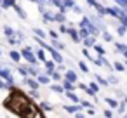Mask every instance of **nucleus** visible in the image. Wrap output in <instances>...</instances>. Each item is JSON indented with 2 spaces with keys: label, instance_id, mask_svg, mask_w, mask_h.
Masks as SVG:
<instances>
[{
  "label": "nucleus",
  "instance_id": "1",
  "mask_svg": "<svg viewBox=\"0 0 127 118\" xmlns=\"http://www.w3.org/2000/svg\"><path fill=\"white\" fill-rule=\"evenodd\" d=\"M4 104H5V108H9L21 118H45L42 115V111L30 101V97L26 94H23L21 90H12L9 99Z\"/></svg>",
  "mask_w": 127,
  "mask_h": 118
},
{
  "label": "nucleus",
  "instance_id": "2",
  "mask_svg": "<svg viewBox=\"0 0 127 118\" xmlns=\"http://www.w3.org/2000/svg\"><path fill=\"white\" fill-rule=\"evenodd\" d=\"M80 28L87 30V33H89L91 37H96V35L99 33V28H97L89 18H82V21H80Z\"/></svg>",
  "mask_w": 127,
  "mask_h": 118
},
{
  "label": "nucleus",
  "instance_id": "3",
  "mask_svg": "<svg viewBox=\"0 0 127 118\" xmlns=\"http://www.w3.org/2000/svg\"><path fill=\"white\" fill-rule=\"evenodd\" d=\"M21 56H23L30 64H33V66L37 64V57H35V54H33V50H32L30 47H25V49L21 50Z\"/></svg>",
  "mask_w": 127,
  "mask_h": 118
},
{
  "label": "nucleus",
  "instance_id": "4",
  "mask_svg": "<svg viewBox=\"0 0 127 118\" xmlns=\"http://www.w3.org/2000/svg\"><path fill=\"white\" fill-rule=\"evenodd\" d=\"M104 12L110 14L111 18H117V19H118L122 14H125V11H122L120 7H104Z\"/></svg>",
  "mask_w": 127,
  "mask_h": 118
},
{
  "label": "nucleus",
  "instance_id": "5",
  "mask_svg": "<svg viewBox=\"0 0 127 118\" xmlns=\"http://www.w3.org/2000/svg\"><path fill=\"white\" fill-rule=\"evenodd\" d=\"M0 76L5 78L9 85H11V83H14V78H12V75H11V71H9L7 68H0Z\"/></svg>",
  "mask_w": 127,
  "mask_h": 118
},
{
  "label": "nucleus",
  "instance_id": "6",
  "mask_svg": "<svg viewBox=\"0 0 127 118\" xmlns=\"http://www.w3.org/2000/svg\"><path fill=\"white\" fill-rule=\"evenodd\" d=\"M47 50L52 54V61H54V63H63V56H61L59 50H56V49H52V47H49Z\"/></svg>",
  "mask_w": 127,
  "mask_h": 118
},
{
  "label": "nucleus",
  "instance_id": "7",
  "mask_svg": "<svg viewBox=\"0 0 127 118\" xmlns=\"http://www.w3.org/2000/svg\"><path fill=\"white\" fill-rule=\"evenodd\" d=\"M25 83H26L30 89H33V90H37V89H38V85H40V83H38L35 78H32V76H26V78H25Z\"/></svg>",
  "mask_w": 127,
  "mask_h": 118
},
{
  "label": "nucleus",
  "instance_id": "8",
  "mask_svg": "<svg viewBox=\"0 0 127 118\" xmlns=\"http://www.w3.org/2000/svg\"><path fill=\"white\" fill-rule=\"evenodd\" d=\"M66 33H68V35L71 37V40H73L75 44H78V42H80V37H78V31H77L75 28H68V31H66Z\"/></svg>",
  "mask_w": 127,
  "mask_h": 118
},
{
  "label": "nucleus",
  "instance_id": "9",
  "mask_svg": "<svg viewBox=\"0 0 127 118\" xmlns=\"http://www.w3.org/2000/svg\"><path fill=\"white\" fill-rule=\"evenodd\" d=\"M64 80H68V82L75 83V82L78 80V76H77V73H75V71H71V70H70V71H66V73H64Z\"/></svg>",
  "mask_w": 127,
  "mask_h": 118
},
{
  "label": "nucleus",
  "instance_id": "10",
  "mask_svg": "<svg viewBox=\"0 0 127 118\" xmlns=\"http://www.w3.org/2000/svg\"><path fill=\"white\" fill-rule=\"evenodd\" d=\"M12 7H14V11L18 12V16H19L21 19H26V12H25V9H23V7H19L18 4H14Z\"/></svg>",
  "mask_w": 127,
  "mask_h": 118
},
{
  "label": "nucleus",
  "instance_id": "11",
  "mask_svg": "<svg viewBox=\"0 0 127 118\" xmlns=\"http://www.w3.org/2000/svg\"><path fill=\"white\" fill-rule=\"evenodd\" d=\"M66 92H73V89H75V83H71V82H68V80H63V85H61Z\"/></svg>",
  "mask_w": 127,
  "mask_h": 118
},
{
  "label": "nucleus",
  "instance_id": "12",
  "mask_svg": "<svg viewBox=\"0 0 127 118\" xmlns=\"http://www.w3.org/2000/svg\"><path fill=\"white\" fill-rule=\"evenodd\" d=\"M54 71V61H45V75L49 76Z\"/></svg>",
  "mask_w": 127,
  "mask_h": 118
},
{
  "label": "nucleus",
  "instance_id": "13",
  "mask_svg": "<svg viewBox=\"0 0 127 118\" xmlns=\"http://www.w3.org/2000/svg\"><path fill=\"white\" fill-rule=\"evenodd\" d=\"M104 101H106V104H108L110 108H115V109L118 108V101H117V99H111V97H104Z\"/></svg>",
  "mask_w": 127,
  "mask_h": 118
},
{
  "label": "nucleus",
  "instance_id": "14",
  "mask_svg": "<svg viewBox=\"0 0 127 118\" xmlns=\"http://www.w3.org/2000/svg\"><path fill=\"white\" fill-rule=\"evenodd\" d=\"M75 0H63V11L66 12V9H73Z\"/></svg>",
  "mask_w": 127,
  "mask_h": 118
},
{
  "label": "nucleus",
  "instance_id": "15",
  "mask_svg": "<svg viewBox=\"0 0 127 118\" xmlns=\"http://www.w3.org/2000/svg\"><path fill=\"white\" fill-rule=\"evenodd\" d=\"M94 42H96V38L91 37V35H89L87 38H84V45H85V47H94Z\"/></svg>",
  "mask_w": 127,
  "mask_h": 118
},
{
  "label": "nucleus",
  "instance_id": "16",
  "mask_svg": "<svg viewBox=\"0 0 127 118\" xmlns=\"http://www.w3.org/2000/svg\"><path fill=\"white\" fill-rule=\"evenodd\" d=\"M35 57H37V61H38V59H40V61H47V57H45V50H44V49H38L37 54H35Z\"/></svg>",
  "mask_w": 127,
  "mask_h": 118
},
{
  "label": "nucleus",
  "instance_id": "17",
  "mask_svg": "<svg viewBox=\"0 0 127 118\" xmlns=\"http://www.w3.org/2000/svg\"><path fill=\"white\" fill-rule=\"evenodd\" d=\"M37 82H38V83H45V85H47V83H51V78H49L47 75H38V76H37Z\"/></svg>",
  "mask_w": 127,
  "mask_h": 118
},
{
  "label": "nucleus",
  "instance_id": "18",
  "mask_svg": "<svg viewBox=\"0 0 127 118\" xmlns=\"http://www.w3.org/2000/svg\"><path fill=\"white\" fill-rule=\"evenodd\" d=\"M66 97H68L71 102H75V104H78V102H80V99L77 97V94H75V92H66Z\"/></svg>",
  "mask_w": 127,
  "mask_h": 118
},
{
  "label": "nucleus",
  "instance_id": "19",
  "mask_svg": "<svg viewBox=\"0 0 127 118\" xmlns=\"http://www.w3.org/2000/svg\"><path fill=\"white\" fill-rule=\"evenodd\" d=\"M54 21H58V23H64L66 21V18H64V12H58V14H54Z\"/></svg>",
  "mask_w": 127,
  "mask_h": 118
},
{
  "label": "nucleus",
  "instance_id": "20",
  "mask_svg": "<svg viewBox=\"0 0 127 118\" xmlns=\"http://www.w3.org/2000/svg\"><path fill=\"white\" fill-rule=\"evenodd\" d=\"M51 47H52V49H56V50H59V52L64 49V45H63L59 40H52V45H51Z\"/></svg>",
  "mask_w": 127,
  "mask_h": 118
},
{
  "label": "nucleus",
  "instance_id": "21",
  "mask_svg": "<svg viewBox=\"0 0 127 118\" xmlns=\"http://www.w3.org/2000/svg\"><path fill=\"white\" fill-rule=\"evenodd\" d=\"M49 78H52L54 82H61V78H63V76H61V73H59V71H56V70H54V71L49 75Z\"/></svg>",
  "mask_w": 127,
  "mask_h": 118
},
{
  "label": "nucleus",
  "instance_id": "22",
  "mask_svg": "<svg viewBox=\"0 0 127 118\" xmlns=\"http://www.w3.org/2000/svg\"><path fill=\"white\" fill-rule=\"evenodd\" d=\"M64 111H68V113H78V111H80V106H77V104H73V106H64Z\"/></svg>",
  "mask_w": 127,
  "mask_h": 118
},
{
  "label": "nucleus",
  "instance_id": "23",
  "mask_svg": "<svg viewBox=\"0 0 127 118\" xmlns=\"http://www.w3.org/2000/svg\"><path fill=\"white\" fill-rule=\"evenodd\" d=\"M9 56H11V59H12V61H16V63H19V59H21V54H19L18 50H11V54H9Z\"/></svg>",
  "mask_w": 127,
  "mask_h": 118
},
{
  "label": "nucleus",
  "instance_id": "24",
  "mask_svg": "<svg viewBox=\"0 0 127 118\" xmlns=\"http://www.w3.org/2000/svg\"><path fill=\"white\" fill-rule=\"evenodd\" d=\"M26 73H28L30 76H38V70H37L35 66H30V68H26Z\"/></svg>",
  "mask_w": 127,
  "mask_h": 118
},
{
  "label": "nucleus",
  "instance_id": "25",
  "mask_svg": "<svg viewBox=\"0 0 127 118\" xmlns=\"http://www.w3.org/2000/svg\"><path fill=\"white\" fill-rule=\"evenodd\" d=\"M115 50H117V52H122V54H124V52L127 50V45H125V44H117V42H115Z\"/></svg>",
  "mask_w": 127,
  "mask_h": 118
},
{
  "label": "nucleus",
  "instance_id": "26",
  "mask_svg": "<svg viewBox=\"0 0 127 118\" xmlns=\"http://www.w3.org/2000/svg\"><path fill=\"white\" fill-rule=\"evenodd\" d=\"M94 9H96V11H97V16H101V18H103V16H104V14H106V12H104V7H103V5H101V4H99V2H97V4H96V7H94Z\"/></svg>",
  "mask_w": 127,
  "mask_h": 118
},
{
  "label": "nucleus",
  "instance_id": "27",
  "mask_svg": "<svg viewBox=\"0 0 127 118\" xmlns=\"http://www.w3.org/2000/svg\"><path fill=\"white\" fill-rule=\"evenodd\" d=\"M96 82H97L99 85H103V87H106V85H108V80H106V78H103L101 75H96Z\"/></svg>",
  "mask_w": 127,
  "mask_h": 118
},
{
  "label": "nucleus",
  "instance_id": "28",
  "mask_svg": "<svg viewBox=\"0 0 127 118\" xmlns=\"http://www.w3.org/2000/svg\"><path fill=\"white\" fill-rule=\"evenodd\" d=\"M14 4H16V0H2V7H5V9L12 7Z\"/></svg>",
  "mask_w": 127,
  "mask_h": 118
},
{
  "label": "nucleus",
  "instance_id": "29",
  "mask_svg": "<svg viewBox=\"0 0 127 118\" xmlns=\"http://www.w3.org/2000/svg\"><path fill=\"white\" fill-rule=\"evenodd\" d=\"M4 33H5V35H7V37H9V38H11V37H14V35H16V31H14V30H12V28H11V26H5V28H4Z\"/></svg>",
  "mask_w": 127,
  "mask_h": 118
},
{
  "label": "nucleus",
  "instance_id": "30",
  "mask_svg": "<svg viewBox=\"0 0 127 118\" xmlns=\"http://www.w3.org/2000/svg\"><path fill=\"white\" fill-rule=\"evenodd\" d=\"M33 33L37 35V38H42V40H44V37H45V31H42L40 28H33Z\"/></svg>",
  "mask_w": 127,
  "mask_h": 118
},
{
  "label": "nucleus",
  "instance_id": "31",
  "mask_svg": "<svg viewBox=\"0 0 127 118\" xmlns=\"http://www.w3.org/2000/svg\"><path fill=\"white\" fill-rule=\"evenodd\" d=\"M94 49H96V52L103 57L104 54H106V50H104V47H101V45H97V44H94Z\"/></svg>",
  "mask_w": 127,
  "mask_h": 118
},
{
  "label": "nucleus",
  "instance_id": "32",
  "mask_svg": "<svg viewBox=\"0 0 127 118\" xmlns=\"http://www.w3.org/2000/svg\"><path fill=\"white\" fill-rule=\"evenodd\" d=\"M44 21H45V23L54 21V14H51V12H44Z\"/></svg>",
  "mask_w": 127,
  "mask_h": 118
},
{
  "label": "nucleus",
  "instance_id": "33",
  "mask_svg": "<svg viewBox=\"0 0 127 118\" xmlns=\"http://www.w3.org/2000/svg\"><path fill=\"white\" fill-rule=\"evenodd\" d=\"M51 90H54V92H58V94H63V92H64V89H63L61 85H51Z\"/></svg>",
  "mask_w": 127,
  "mask_h": 118
},
{
  "label": "nucleus",
  "instance_id": "34",
  "mask_svg": "<svg viewBox=\"0 0 127 118\" xmlns=\"http://www.w3.org/2000/svg\"><path fill=\"white\" fill-rule=\"evenodd\" d=\"M118 21H120V24H122V26H125V28H127V12H125V14H122V16L118 18Z\"/></svg>",
  "mask_w": 127,
  "mask_h": 118
},
{
  "label": "nucleus",
  "instance_id": "35",
  "mask_svg": "<svg viewBox=\"0 0 127 118\" xmlns=\"http://www.w3.org/2000/svg\"><path fill=\"white\" fill-rule=\"evenodd\" d=\"M78 68H80V70H82L84 73H89V66H87V64L84 63V61H80V63H78Z\"/></svg>",
  "mask_w": 127,
  "mask_h": 118
},
{
  "label": "nucleus",
  "instance_id": "36",
  "mask_svg": "<svg viewBox=\"0 0 127 118\" xmlns=\"http://www.w3.org/2000/svg\"><path fill=\"white\" fill-rule=\"evenodd\" d=\"M89 89H91V90H92V92L96 94V92L99 90V85H97L96 82H91V83H89Z\"/></svg>",
  "mask_w": 127,
  "mask_h": 118
},
{
  "label": "nucleus",
  "instance_id": "37",
  "mask_svg": "<svg viewBox=\"0 0 127 118\" xmlns=\"http://www.w3.org/2000/svg\"><path fill=\"white\" fill-rule=\"evenodd\" d=\"M80 108H87V109H94V106L89 102V101H82L80 102Z\"/></svg>",
  "mask_w": 127,
  "mask_h": 118
},
{
  "label": "nucleus",
  "instance_id": "38",
  "mask_svg": "<svg viewBox=\"0 0 127 118\" xmlns=\"http://www.w3.org/2000/svg\"><path fill=\"white\" fill-rule=\"evenodd\" d=\"M117 33H118V35H120V37H122V35H125V33H127V28H125V26H122V24H120V26H118V28H117Z\"/></svg>",
  "mask_w": 127,
  "mask_h": 118
},
{
  "label": "nucleus",
  "instance_id": "39",
  "mask_svg": "<svg viewBox=\"0 0 127 118\" xmlns=\"http://www.w3.org/2000/svg\"><path fill=\"white\" fill-rule=\"evenodd\" d=\"M113 68H115L117 71H125V66H124L122 63H115V64H113Z\"/></svg>",
  "mask_w": 127,
  "mask_h": 118
},
{
  "label": "nucleus",
  "instance_id": "40",
  "mask_svg": "<svg viewBox=\"0 0 127 118\" xmlns=\"http://www.w3.org/2000/svg\"><path fill=\"white\" fill-rule=\"evenodd\" d=\"M115 2H117V5H120V7H122V11H124V9H127V0H115Z\"/></svg>",
  "mask_w": 127,
  "mask_h": 118
},
{
  "label": "nucleus",
  "instance_id": "41",
  "mask_svg": "<svg viewBox=\"0 0 127 118\" xmlns=\"http://www.w3.org/2000/svg\"><path fill=\"white\" fill-rule=\"evenodd\" d=\"M18 71H19V73H21V75H23L25 78L28 76V73H26V68H23V66H19V68H18Z\"/></svg>",
  "mask_w": 127,
  "mask_h": 118
},
{
  "label": "nucleus",
  "instance_id": "42",
  "mask_svg": "<svg viewBox=\"0 0 127 118\" xmlns=\"http://www.w3.org/2000/svg\"><path fill=\"white\" fill-rule=\"evenodd\" d=\"M42 109H47V111H52V106L49 102H42Z\"/></svg>",
  "mask_w": 127,
  "mask_h": 118
},
{
  "label": "nucleus",
  "instance_id": "43",
  "mask_svg": "<svg viewBox=\"0 0 127 118\" xmlns=\"http://www.w3.org/2000/svg\"><path fill=\"white\" fill-rule=\"evenodd\" d=\"M9 44H11V45H16V44H19V40H18L16 37H11V38H9Z\"/></svg>",
  "mask_w": 127,
  "mask_h": 118
},
{
  "label": "nucleus",
  "instance_id": "44",
  "mask_svg": "<svg viewBox=\"0 0 127 118\" xmlns=\"http://www.w3.org/2000/svg\"><path fill=\"white\" fill-rule=\"evenodd\" d=\"M118 113H125V102H122V104H118Z\"/></svg>",
  "mask_w": 127,
  "mask_h": 118
},
{
  "label": "nucleus",
  "instance_id": "45",
  "mask_svg": "<svg viewBox=\"0 0 127 118\" xmlns=\"http://www.w3.org/2000/svg\"><path fill=\"white\" fill-rule=\"evenodd\" d=\"M0 89H11V85H9V83H5L4 80H0Z\"/></svg>",
  "mask_w": 127,
  "mask_h": 118
},
{
  "label": "nucleus",
  "instance_id": "46",
  "mask_svg": "<svg viewBox=\"0 0 127 118\" xmlns=\"http://www.w3.org/2000/svg\"><path fill=\"white\" fill-rule=\"evenodd\" d=\"M103 37H104V40H108V42H111V35H110L108 31H103Z\"/></svg>",
  "mask_w": 127,
  "mask_h": 118
},
{
  "label": "nucleus",
  "instance_id": "47",
  "mask_svg": "<svg viewBox=\"0 0 127 118\" xmlns=\"http://www.w3.org/2000/svg\"><path fill=\"white\" fill-rule=\"evenodd\" d=\"M58 30H59L61 33H66V31H68V28H66L64 24H59V28H58Z\"/></svg>",
  "mask_w": 127,
  "mask_h": 118
},
{
  "label": "nucleus",
  "instance_id": "48",
  "mask_svg": "<svg viewBox=\"0 0 127 118\" xmlns=\"http://www.w3.org/2000/svg\"><path fill=\"white\" fill-rule=\"evenodd\" d=\"M104 116H106V118H111V116H113L111 109H104Z\"/></svg>",
  "mask_w": 127,
  "mask_h": 118
},
{
  "label": "nucleus",
  "instance_id": "49",
  "mask_svg": "<svg viewBox=\"0 0 127 118\" xmlns=\"http://www.w3.org/2000/svg\"><path fill=\"white\" fill-rule=\"evenodd\" d=\"M108 82H110V83H118L117 76H110V78H108Z\"/></svg>",
  "mask_w": 127,
  "mask_h": 118
},
{
  "label": "nucleus",
  "instance_id": "50",
  "mask_svg": "<svg viewBox=\"0 0 127 118\" xmlns=\"http://www.w3.org/2000/svg\"><path fill=\"white\" fill-rule=\"evenodd\" d=\"M73 11H75V12H78V14H82V9H80V7H78V5H77V4H75V5H73Z\"/></svg>",
  "mask_w": 127,
  "mask_h": 118
},
{
  "label": "nucleus",
  "instance_id": "51",
  "mask_svg": "<svg viewBox=\"0 0 127 118\" xmlns=\"http://www.w3.org/2000/svg\"><path fill=\"white\" fill-rule=\"evenodd\" d=\"M85 2H87L89 5H92V7H96V4H97V2H96V0H85Z\"/></svg>",
  "mask_w": 127,
  "mask_h": 118
},
{
  "label": "nucleus",
  "instance_id": "52",
  "mask_svg": "<svg viewBox=\"0 0 127 118\" xmlns=\"http://www.w3.org/2000/svg\"><path fill=\"white\" fill-rule=\"evenodd\" d=\"M82 56H84V57H89L91 54H89V50H87V49H84V50H82Z\"/></svg>",
  "mask_w": 127,
  "mask_h": 118
},
{
  "label": "nucleus",
  "instance_id": "53",
  "mask_svg": "<svg viewBox=\"0 0 127 118\" xmlns=\"http://www.w3.org/2000/svg\"><path fill=\"white\" fill-rule=\"evenodd\" d=\"M78 87H80L82 90H87V85H85V83H78Z\"/></svg>",
  "mask_w": 127,
  "mask_h": 118
},
{
  "label": "nucleus",
  "instance_id": "54",
  "mask_svg": "<svg viewBox=\"0 0 127 118\" xmlns=\"http://www.w3.org/2000/svg\"><path fill=\"white\" fill-rule=\"evenodd\" d=\"M75 118H85V116H84V115L78 111V113H75Z\"/></svg>",
  "mask_w": 127,
  "mask_h": 118
},
{
  "label": "nucleus",
  "instance_id": "55",
  "mask_svg": "<svg viewBox=\"0 0 127 118\" xmlns=\"http://www.w3.org/2000/svg\"><path fill=\"white\" fill-rule=\"evenodd\" d=\"M124 57H125V59H127V50H125V52H124Z\"/></svg>",
  "mask_w": 127,
  "mask_h": 118
},
{
  "label": "nucleus",
  "instance_id": "56",
  "mask_svg": "<svg viewBox=\"0 0 127 118\" xmlns=\"http://www.w3.org/2000/svg\"><path fill=\"white\" fill-rule=\"evenodd\" d=\"M124 118H127V111H125V113H124Z\"/></svg>",
  "mask_w": 127,
  "mask_h": 118
},
{
  "label": "nucleus",
  "instance_id": "57",
  "mask_svg": "<svg viewBox=\"0 0 127 118\" xmlns=\"http://www.w3.org/2000/svg\"><path fill=\"white\" fill-rule=\"evenodd\" d=\"M125 104H127V97H125Z\"/></svg>",
  "mask_w": 127,
  "mask_h": 118
},
{
  "label": "nucleus",
  "instance_id": "58",
  "mask_svg": "<svg viewBox=\"0 0 127 118\" xmlns=\"http://www.w3.org/2000/svg\"><path fill=\"white\" fill-rule=\"evenodd\" d=\"M0 4H2V0H0Z\"/></svg>",
  "mask_w": 127,
  "mask_h": 118
},
{
  "label": "nucleus",
  "instance_id": "59",
  "mask_svg": "<svg viewBox=\"0 0 127 118\" xmlns=\"http://www.w3.org/2000/svg\"><path fill=\"white\" fill-rule=\"evenodd\" d=\"M0 54H2V50H0Z\"/></svg>",
  "mask_w": 127,
  "mask_h": 118
}]
</instances>
